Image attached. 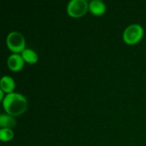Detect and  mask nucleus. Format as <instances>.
Returning <instances> with one entry per match:
<instances>
[{
  "instance_id": "f03ea898",
  "label": "nucleus",
  "mask_w": 146,
  "mask_h": 146,
  "mask_svg": "<svg viewBox=\"0 0 146 146\" xmlns=\"http://www.w3.org/2000/svg\"><path fill=\"white\" fill-rule=\"evenodd\" d=\"M144 34L143 27L139 24L128 26L123 33V39L128 44H134L140 41Z\"/></svg>"
},
{
  "instance_id": "9b49d317",
  "label": "nucleus",
  "mask_w": 146,
  "mask_h": 146,
  "mask_svg": "<svg viewBox=\"0 0 146 146\" xmlns=\"http://www.w3.org/2000/svg\"><path fill=\"white\" fill-rule=\"evenodd\" d=\"M3 92H4L0 89V99H3Z\"/></svg>"
},
{
  "instance_id": "6e6552de",
  "label": "nucleus",
  "mask_w": 146,
  "mask_h": 146,
  "mask_svg": "<svg viewBox=\"0 0 146 146\" xmlns=\"http://www.w3.org/2000/svg\"><path fill=\"white\" fill-rule=\"evenodd\" d=\"M16 125L15 119L9 115H1L0 127L2 128H11Z\"/></svg>"
},
{
  "instance_id": "423d86ee",
  "label": "nucleus",
  "mask_w": 146,
  "mask_h": 146,
  "mask_svg": "<svg viewBox=\"0 0 146 146\" xmlns=\"http://www.w3.org/2000/svg\"><path fill=\"white\" fill-rule=\"evenodd\" d=\"M90 11L95 15H101L106 10L105 3L100 0H92L89 3Z\"/></svg>"
},
{
  "instance_id": "7ed1b4c3",
  "label": "nucleus",
  "mask_w": 146,
  "mask_h": 146,
  "mask_svg": "<svg viewBox=\"0 0 146 146\" xmlns=\"http://www.w3.org/2000/svg\"><path fill=\"white\" fill-rule=\"evenodd\" d=\"M7 46L15 53L22 52L25 50V38L19 32H11L8 34L6 39Z\"/></svg>"
},
{
  "instance_id": "39448f33",
  "label": "nucleus",
  "mask_w": 146,
  "mask_h": 146,
  "mask_svg": "<svg viewBox=\"0 0 146 146\" xmlns=\"http://www.w3.org/2000/svg\"><path fill=\"white\" fill-rule=\"evenodd\" d=\"M7 64L10 70H12L14 72H17V71H20L23 68L24 60H23L21 55L15 53L9 56Z\"/></svg>"
},
{
  "instance_id": "0eeeda50",
  "label": "nucleus",
  "mask_w": 146,
  "mask_h": 146,
  "mask_svg": "<svg viewBox=\"0 0 146 146\" xmlns=\"http://www.w3.org/2000/svg\"><path fill=\"white\" fill-rule=\"evenodd\" d=\"M0 86L1 90H3L4 92H7L8 94L12 93L15 87V80L9 76H3L0 81Z\"/></svg>"
},
{
  "instance_id": "20e7f679",
  "label": "nucleus",
  "mask_w": 146,
  "mask_h": 146,
  "mask_svg": "<svg viewBox=\"0 0 146 146\" xmlns=\"http://www.w3.org/2000/svg\"><path fill=\"white\" fill-rule=\"evenodd\" d=\"M89 4L86 0H71L67 6V12L72 17L83 16L88 10Z\"/></svg>"
},
{
  "instance_id": "f257e3e1",
  "label": "nucleus",
  "mask_w": 146,
  "mask_h": 146,
  "mask_svg": "<svg viewBox=\"0 0 146 146\" xmlns=\"http://www.w3.org/2000/svg\"><path fill=\"white\" fill-rule=\"evenodd\" d=\"M3 105L8 115L17 116L27 110V100L23 95L12 92L5 96L3 101Z\"/></svg>"
},
{
  "instance_id": "1a4fd4ad",
  "label": "nucleus",
  "mask_w": 146,
  "mask_h": 146,
  "mask_svg": "<svg viewBox=\"0 0 146 146\" xmlns=\"http://www.w3.org/2000/svg\"><path fill=\"white\" fill-rule=\"evenodd\" d=\"M21 56L23 60L28 63H36L38 59L37 53L31 49H25L21 52Z\"/></svg>"
},
{
  "instance_id": "9d476101",
  "label": "nucleus",
  "mask_w": 146,
  "mask_h": 146,
  "mask_svg": "<svg viewBox=\"0 0 146 146\" xmlns=\"http://www.w3.org/2000/svg\"><path fill=\"white\" fill-rule=\"evenodd\" d=\"M14 133L10 128H1L0 139L2 141H9L13 139Z\"/></svg>"
}]
</instances>
